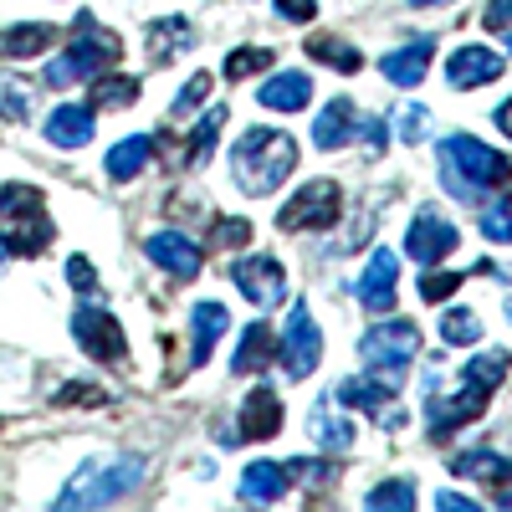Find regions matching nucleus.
<instances>
[{
  "mask_svg": "<svg viewBox=\"0 0 512 512\" xmlns=\"http://www.w3.org/2000/svg\"><path fill=\"white\" fill-rule=\"evenodd\" d=\"M0 118H11V123L31 118V88L21 77H11V72H0Z\"/></svg>",
  "mask_w": 512,
  "mask_h": 512,
  "instance_id": "nucleus-32",
  "label": "nucleus"
},
{
  "mask_svg": "<svg viewBox=\"0 0 512 512\" xmlns=\"http://www.w3.org/2000/svg\"><path fill=\"white\" fill-rule=\"evenodd\" d=\"M441 338H446V344H456V349H472L477 338H482V323H477V313L451 308V313L441 318Z\"/></svg>",
  "mask_w": 512,
  "mask_h": 512,
  "instance_id": "nucleus-33",
  "label": "nucleus"
},
{
  "mask_svg": "<svg viewBox=\"0 0 512 512\" xmlns=\"http://www.w3.org/2000/svg\"><path fill=\"white\" fill-rule=\"evenodd\" d=\"M256 103L272 108V113H297V108H308L313 103V77L308 72H277L262 82V93H256Z\"/></svg>",
  "mask_w": 512,
  "mask_h": 512,
  "instance_id": "nucleus-17",
  "label": "nucleus"
},
{
  "mask_svg": "<svg viewBox=\"0 0 512 512\" xmlns=\"http://www.w3.org/2000/svg\"><path fill=\"white\" fill-rule=\"evenodd\" d=\"M205 93H210V72H195V77L185 82V93H180L175 103H169V118H185L190 108H200V103H205Z\"/></svg>",
  "mask_w": 512,
  "mask_h": 512,
  "instance_id": "nucleus-40",
  "label": "nucleus"
},
{
  "mask_svg": "<svg viewBox=\"0 0 512 512\" xmlns=\"http://www.w3.org/2000/svg\"><path fill=\"white\" fill-rule=\"evenodd\" d=\"M318 359H323V333H318V323H313L308 303H303V297H297V303H292V313H287V338H282V369H287L292 379H308V374L318 369Z\"/></svg>",
  "mask_w": 512,
  "mask_h": 512,
  "instance_id": "nucleus-9",
  "label": "nucleus"
},
{
  "mask_svg": "<svg viewBox=\"0 0 512 512\" xmlns=\"http://www.w3.org/2000/svg\"><path fill=\"white\" fill-rule=\"evenodd\" d=\"M497 128H502V134H507V139H512V98H507V103H502V108H497Z\"/></svg>",
  "mask_w": 512,
  "mask_h": 512,
  "instance_id": "nucleus-48",
  "label": "nucleus"
},
{
  "mask_svg": "<svg viewBox=\"0 0 512 512\" xmlns=\"http://www.w3.org/2000/svg\"><path fill=\"white\" fill-rule=\"evenodd\" d=\"M72 333H77L82 354H93L98 364H118V359L128 354V338H123V328H118V323H113L103 308H93V303H82V308H77Z\"/></svg>",
  "mask_w": 512,
  "mask_h": 512,
  "instance_id": "nucleus-11",
  "label": "nucleus"
},
{
  "mask_svg": "<svg viewBox=\"0 0 512 512\" xmlns=\"http://www.w3.org/2000/svg\"><path fill=\"white\" fill-rule=\"evenodd\" d=\"M57 405H103V390H88V384H72V390L57 395Z\"/></svg>",
  "mask_w": 512,
  "mask_h": 512,
  "instance_id": "nucleus-45",
  "label": "nucleus"
},
{
  "mask_svg": "<svg viewBox=\"0 0 512 512\" xmlns=\"http://www.w3.org/2000/svg\"><path fill=\"white\" fill-rule=\"evenodd\" d=\"M492 497H497V507L512 512V461H502V472H497V482H492Z\"/></svg>",
  "mask_w": 512,
  "mask_h": 512,
  "instance_id": "nucleus-46",
  "label": "nucleus"
},
{
  "mask_svg": "<svg viewBox=\"0 0 512 512\" xmlns=\"http://www.w3.org/2000/svg\"><path fill=\"white\" fill-rule=\"evenodd\" d=\"M277 16L303 26V21H313V16H318V0H277Z\"/></svg>",
  "mask_w": 512,
  "mask_h": 512,
  "instance_id": "nucleus-43",
  "label": "nucleus"
},
{
  "mask_svg": "<svg viewBox=\"0 0 512 512\" xmlns=\"http://www.w3.org/2000/svg\"><path fill=\"white\" fill-rule=\"evenodd\" d=\"M333 400L338 405H354V410H364V415H374L384 425H400L405 420V410L395 400V384H379V379H344L333 390Z\"/></svg>",
  "mask_w": 512,
  "mask_h": 512,
  "instance_id": "nucleus-14",
  "label": "nucleus"
},
{
  "mask_svg": "<svg viewBox=\"0 0 512 512\" xmlns=\"http://www.w3.org/2000/svg\"><path fill=\"white\" fill-rule=\"evenodd\" d=\"M364 507H369V512H410V507H415V487H410V482H384V487L369 492Z\"/></svg>",
  "mask_w": 512,
  "mask_h": 512,
  "instance_id": "nucleus-34",
  "label": "nucleus"
},
{
  "mask_svg": "<svg viewBox=\"0 0 512 512\" xmlns=\"http://www.w3.org/2000/svg\"><path fill=\"white\" fill-rule=\"evenodd\" d=\"M338 210H344V190H338L333 180H308L303 190L282 205L277 226L282 231H323V226L338 221Z\"/></svg>",
  "mask_w": 512,
  "mask_h": 512,
  "instance_id": "nucleus-8",
  "label": "nucleus"
},
{
  "mask_svg": "<svg viewBox=\"0 0 512 512\" xmlns=\"http://www.w3.org/2000/svg\"><path fill=\"white\" fill-rule=\"evenodd\" d=\"M282 431V400L267 390V384H256L241 405V436L246 441H272Z\"/></svg>",
  "mask_w": 512,
  "mask_h": 512,
  "instance_id": "nucleus-18",
  "label": "nucleus"
},
{
  "mask_svg": "<svg viewBox=\"0 0 512 512\" xmlns=\"http://www.w3.org/2000/svg\"><path fill=\"white\" fill-rule=\"evenodd\" d=\"M456 241H461V236H456V226H451V221H441V216H436V210H431V205H425V210H420V216L410 221V236H405V251L415 256V267H441V262H446V256L456 251Z\"/></svg>",
  "mask_w": 512,
  "mask_h": 512,
  "instance_id": "nucleus-12",
  "label": "nucleus"
},
{
  "mask_svg": "<svg viewBox=\"0 0 512 512\" xmlns=\"http://www.w3.org/2000/svg\"><path fill=\"white\" fill-rule=\"evenodd\" d=\"M144 256H149L159 272L175 277V282H190V277H200V267H205L200 246H195L190 236H180V231H159V236H149V241H144Z\"/></svg>",
  "mask_w": 512,
  "mask_h": 512,
  "instance_id": "nucleus-13",
  "label": "nucleus"
},
{
  "mask_svg": "<svg viewBox=\"0 0 512 512\" xmlns=\"http://www.w3.org/2000/svg\"><path fill=\"white\" fill-rule=\"evenodd\" d=\"M456 287H461V272H425L420 277V303H441Z\"/></svg>",
  "mask_w": 512,
  "mask_h": 512,
  "instance_id": "nucleus-41",
  "label": "nucleus"
},
{
  "mask_svg": "<svg viewBox=\"0 0 512 512\" xmlns=\"http://www.w3.org/2000/svg\"><path fill=\"white\" fill-rule=\"evenodd\" d=\"M221 128H226V108L216 103L195 123V134H190V164H205L210 159V149H216V139H221Z\"/></svg>",
  "mask_w": 512,
  "mask_h": 512,
  "instance_id": "nucleus-31",
  "label": "nucleus"
},
{
  "mask_svg": "<svg viewBox=\"0 0 512 512\" xmlns=\"http://www.w3.org/2000/svg\"><path fill=\"white\" fill-rule=\"evenodd\" d=\"M395 134H400L405 144L431 139V113H425L420 103H400V113H395Z\"/></svg>",
  "mask_w": 512,
  "mask_h": 512,
  "instance_id": "nucleus-37",
  "label": "nucleus"
},
{
  "mask_svg": "<svg viewBox=\"0 0 512 512\" xmlns=\"http://www.w3.org/2000/svg\"><path fill=\"white\" fill-rule=\"evenodd\" d=\"M308 431H313V441H318L323 451H349V446H354V425H349L344 415H333L328 400L308 415Z\"/></svg>",
  "mask_w": 512,
  "mask_h": 512,
  "instance_id": "nucleus-27",
  "label": "nucleus"
},
{
  "mask_svg": "<svg viewBox=\"0 0 512 512\" xmlns=\"http://www.w3.org/2000/svg\"><path fill=\"white\" fill-rule=\"evenodd\" d=\"M246 241H251V221H241V216H216L210 221V246L216 251H236Z\"/></svg>",
  "mask_w": 512,
  "mask_h": 512,
  "instance_id": "nucleus-36",
  "label": "nucleus"
},
{
  "mask_svg": "<svg viewBox=\"0 0 512 512\" xmlns=\"http://www.w3.org/2000/svg\"><path fill=\"white\" fill-rule=\"evenodd\" d=\"M410 6H441V0H410Z\"/></svg>",
  "mask_w": 512,
  "mask_h": 512,
  "instance_id": "nucleus-50",
  "label": "nucleus"
},
{
  "mask_svg": "<svg viewBox=\"0 0 512 512\" xmlns=\"http://www.w3.org/2000/svg\"><path fill=\"white\" fill-rule=\"evenodd\" d=\"M231 282L246 292L251 308H277L287 297V272H282L277 256H241L231 267Z\"/></svg>",
  "mask_w": 512,
  "mask_h": 512,
  "instance_id": "nucleus-10",
  "label": "nucleus"
},
{
  "mask_svg": "<svg viewBox=\"0 0 512 512\" xmlns=\"http://www.w3.org/2000/svg\"><path fill=\"white\" fill-rule=\"evenodd\" d=\"M482 26L502 41V47L512 52V0H492V6L482 11Z\"/></svg>",
  "mask_w": 512,
  "mask_h": 512,
  "instance_id": "nucleus-39",
  "label": "nucleus"
},
{
  "mask_svg": "<svg viewBox=\"0 0 512 512\" xmlns=\"http://www.w3.org/2000/svg\"><path fill=\"white\" fill-rule=\"evenodd\" d=\"M272 354H277L272 328H267V323H251V328L241 333V349H236L231 369H236V374H262V369L272 364Z\"/></svg>",
  "mask_w": 512,
  "mask_h": 512,
  "instance_id": "nucleus-24",
  "label": "nucleus"
},
{
  "mask_svg": "<svg viewBox=\"0 0 512 512\" xmlns=\"http://www.w3.org/2000/svg\"><path fill=\"white\" fill-rule=\"evenodd\" d=\"M231 169H236V185L246 195H272L297 169V144L282 128H251L231 154Z\"/></svg>",
  "mask_w": 512,
  "mask_h": 512,
  "instance_id": "nucleus-2",
  "label": "nucleus"
},
{
  "mask_svg": "<svg viewBox=\"0 0 512 512\" xmlns=\"http://www.w3.org/2000/svg\"><path fill=\"white\" fill-rule=\"evenodd\" d=\"M395 282H400V262H395V251H374L369 256V267H364V277H359V303L369 308V313H390L395 308Z\"/></svg>",
  "mask_w": 512,
  "mask_h": 512,
  "instance_id": "nucleus-15",
  "label": "nucleus"
},
{
  "mask_svg": "<svg viewBox=\"0 0 512 512\" xmlns=\"http://www.w3.org/2000/svg\"><path fill=\"white\" fill-rule=\"evenodd\" d=\"M359 128H364L359 108H354L349 98H333V103L318 113V123H313V144H318V149H344Z\"/></svg>",
  "mask_w": 512,
  "mask_h": 512,
  "instance_id": "nucleus-19",
  "label": "nucleus"
},
{
  "mask_svg": "<svg viewBox=\"0 0 512 512\" xmlns=\"http://www.w3.org/2000/svg\"><path fill=\"white\" fill-rule=\"evenodd\" d=\"M118 57H123V41H118L113 31H98V26H93V16L82 11V16H77V26H72V47L47 67V82H52V88H72V82H82V77L108 72Z\"/></svg>",
  "mask_w": 512,
  "mask_h": 512,
  "instance_id": "nucleus-5",
  "label": "nucleus"
},
{
  "mask_svg": "<svg viewBox=\"0 0 512 512\" xmlns=\"http://www.w3.org/2000/svg\"><path fill=\"white\" fill-rule=\"evenodd\" d=\"M52 41H57V31H52V26H6V31H0V57L26 62V57L52 52Z\"/></svg>",
  "mask_w": 512,
  "mask_h": 512,
  "instance_id": "nucleus-25",
  "label": "nucleus"
},
{
  "mask_svg": "<svg viewBox=\"0 0 512 512\" xmlns=\"http://www.w3.org/2000/svg\"><path fill=\"white\" fill-rule=\"evenodd\" d=\"M139 103V77H93L88 108H128Z\"/></svg>",
  "mask_w": 512,
  "mask_h": 512,
  "instance_id": "nucleus-30",
  "label": "nucleus"
},
{
  "mask_svg": "<svg viewBox=\"0 0 512 512\" xmlns=\"http://www.w3.org/2000/svg\"><path fill=\"white\" fill-rule=\"evenodd\" d=\"M67 282H72L77 292H98V272L82 262V256H72V262H67Z\"/></svg>",
  "mask_w": 512,
  "mask_h": 512,
  "instance_id": "nucleus-44",
  "label": "nucleus"
},
{
  "mask_svg": "<svg viewBox=\"0 0 512 512\" xmlns=\"http://www.w3.org/2000/svg\"><path fill=\"white\" fill-rule=\"evenodd\" d=\"M154 159V139L149 134H134V139H123V144H113V154H108V175L113 180H134V175H144V164Z\"/></svg>",
  "mask_w": 512,
  "mask_h": 512,
  "instance_id": "nucleus-26",
  "label": "nucleus"
},
{
  "mask_svg": "<svg viewBox=\"0 0 512 512\" xmlns=\"http://www.w3.org/2000/svg\"><path fill=\"white\" fill-rule=\"evenodd\" d=\"M431 52H436V41L425 36V41H410V47H400V52H390L379 62V72L395 82V88H415V82L431 72Z\"/></svg>",
  "mask_w": 512,
  "mask_h": 512,
  "instance_id": "nucleus-21",
  "label": "nucleus"
},
{
  "mask_svg": "<svg viewBox=\"0 0 512 512\" xmlns=\"http://www.w3.org/2000/svg\"><path fill=\"white\" fill-rule=\"evenodd\" d=\"M436 507H441V512H477V502L466 497V492H441Z\"/></svg>",
  "mask_w": 512,
  "mask_h": 512,
  "instance_id": "nucleus-47",
  "label": "nucleus"
},
{
  "mask_svg": "<svg viewBox=\"0 0 512 512\" xmlns=\"http://www.w3.org/2000/svg\"><path fill=\"white\" fill-rule=\"evenodd\" d=\"M482 236H487V241H512V205H507V200L492 205L487 216H482Z\"/></svg>",
  "mask_w": 512,
  "mask_h": 512,
  "instance_id": "nucleus-42",
  "label": "nucleus"
},
{
  "mask_svg": "<svg viewBox=\"0 0 512 512\" xmlns=\"http://www.w3.org/2000/svg\"><path fill=\"white\" fill-rule=\"evenodd\" d=\"M308 57L323 62V67H338L344 77H354V72L364 67V57L349 47V41H338V36H313V41H308Z\"/></svg>",
  "mask_w": 512,
  "mask_h": 512,
  "instance_id": "nucleus-29",
  "label": "nucleus"
},
{
  "mask_svg": "<svg viewBox=\"0 0 512 512\" xmlns=\"http://www.w3.org/2000/svg\"><path fill=\"white\" fill-rule=\"evenodd\" d=\"M47 139H52L57 149H82V144L93 139V108H52Z\"/></svg>",
  "mask_w": 512,
  "mask_h": 512,
  "instance_id": "nucleus-23",
  "label": "nucleus"
},
{
  "mask_svg": "<svg viewBox=\"0 0 512 512\" xmlns=\"http://www.w3.org/2000/svg\"><path fill=\"white\" fill-rule=\"evenodd\" d=\"M451 472H456V477H482V482H497L502 461H497L492 451H461V456L451 461Z\"/></svg>",
  "mask_w": 512,
  "mask_h": 512,
  "instance_id": "nucleus-38",
  "label": "nucleus"
},
{
  "mask_svg": "<svg viewBox=\"0 0 512 512\" xmlns=\"http://www.w3.org/2000/svg\"><path fill=\"white\" fill-rule=\"evenodd\" d=\"M0 231L11 241V256H36L52 246L47 200L31 185H0Z\"/></svg>",
  "mask_w": 512,
  "mask_h": 512,
  "instance_id": "nucleus-6",
  "label": "nucleus"
},
{
  "mask_svg": "<svg viewBox=\"0 0 512 512\" xmlns=\"http://www.w3.org/2000/svg\"><path fill=\"white\" fill-rule=\"evenodd\" d=\"M185 47H190V21L164 16V21H154V26H149V57H154V62L180 57Z\"/></svg>",
  "mask_w": 512,
  "mask_h": 512,
  "instance_id": "nucleus-28",
  "label": "nucleus"
},
{
  "mask_svg": "<svg viewBox=\"0 0 512 512\" xmlns=\"http://www.w3.org/2000/svg\"><path fill=\"white\" fill-rule=\"evenodd\" d=\"M507 369H512V359H507L502 349H487V354H477L472 364L461 369V390H456L451 400H441V395L431 390V441H446L451 431H461V425L482 420V410H487L492 395L502 390Z\"/></svg>",
  "mask_w": 512,
  "mask_h": 512,
  "instance_id": "nucleus-1",
  "label": "nucleus"
},
{
  "mask_svg": "<svg viewBox=\"0 0 512 512\" xmlns=\"http://www.w3.org/2000/svg\"><path fill=\"white\" fill-rule=\"evenodd\" d=\"M190 323H195V344H190V364L200 369V364H210V349H216V338H221V333L231 328V313H226L221 303H195Z\"/></svg>",
  "mask_w": 512,
  "mask_h": 512,
  "instance_id": "nucleus-22",
  "label": "nucleus"
},
{
  "mask_svg": "<svg viewBox=\"0 0 512 512\" xmlns=\"http://www.w3.org/2000/svg\"><path fill=\"white\" fill-rule=\"evenodd\" d=\"M415 349H420V328H415V323H405V318L379 323V328H369V333L359 338L364 364H369V369H379V374H384V384H395V390H400V379H405V369H410Z\"/></svg>",
  "mask_w": 512,
  "mask_h": 512,
  "instance_id": "nucleus-7",
  "label": "nucleus"
},
{
  "mask_svg": "<svg viewBox=\"0 0 512 512\" xmlns=\"http://www.w3.org/2000/svg\"><path fill=\"white\" fill-rule=\"evenodd\" d=\"M144 482V461L139 456H103V461H88L82 472L62 487L57 497V512H82V507H113L123 502Z\"/></svg>",
  "mask_w": 512,
  "mask_h": 512,
  "instance_id": "nucleus-4",
  "label": "nucleus"
},
{
  "mask_svg": "<svg viewBox=\"0 0 512 512\" xmlns=\"http://www.w3.org/2000/svg\"><path fill=\"white\" fill-rule=\"evenodd\" d=\"M441 180H446V190H451L461 205H477L487 190H497V185L507 180V164H502V154L487 149L482 139L456 134V139L441 144Z\"/></svg>",
  "mask_w": 512,
  "mask_h": 512,
  "instance_id": "nucleus-3",
  "label": "nucleus"
},
{
  "mask_svg": "<svg viewBox=\"0 0 512 512\" xmlns=\"http://www.w3.org/2000/svg\"><path fill=\"white\" fill-rule=\"evenodd\" d=\"M287 466H277V461H251L246 472H241V497L246 502H256V507H272V502H282L287 497Z\"/></svg>",
  "mask_w": 512,
  "mask_h": 512,
  "instance_id": "nucleus-20",
  "label": "nucleus"
},
{
  "mask_svg": "<svg viewBox=\"0 0 512 512\" xmlns=\"http://www.w3.org/2000/svg\"><path fill=\"white\" fill-rule=\"evenodd\" d=\"M272 67V52L267 47H241L226 57V82H246L251 72H267Z\"/></svg>",
  "mask_w": 512,
  "mask_h": 512,
  "instance_id": "nucleus-35",
  "label": "nucleus"
},
{
  "mask_svg": "<svg viewBox=\"0 0 512 512\" xmlns=\"http://www.w3.org/2000/svg\"><path fill=\"white\" fill-rule=\"evenodd\" d=\"M502 67H507V57H502V52H487V47H461V52H451L446 77H451V88H482V82L502 77Z\"/></svg>",
  "mask_w": 512,
  "mask_h": 512,
  "instance_id": "nucleus-16",
  "label": "nucleus"
},
{
  "mask_svg": "<svg viewBox=\"0 0 512 512\" xmlns=\"http://www.w3.org/2000/svg\"><path fill=\"white\" fill-rule=\"evenodd\" d=\"M6 256H11V241H6V231H0V262H6Z\"/></svg>",
  "mask_w": 512,
  "mask_h": 512,
  "instance_id": "nucleus-49",
  "label": "nucleus"
},
{
  "mask_svg": "<svg viewBox=\"0 0 512 512\" xmlns=\"http://www.w3.org/2000/svg\"><path fill=\"white\" fill-rule=\"evenodd\" d=\"M507 323H512V297H507Z\"/></svg>",
  "mask_w": 512,
  "mask_h": 512,
  "instance_id": "nucleus-51",
  "label": "nucleus"
}]
</instances>
